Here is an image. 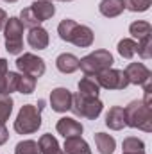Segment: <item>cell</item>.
<instances>
[{
    "label": "cell",
    "mask_w": 152,
    "mask_h": 154,
    "mask_svg": "<svg viewBox=\"0 0 152 154\" xmlns=\"http://www.w3.org/2000/svg\"><path fill=\"white\" fill-rule=\"evenodd\" d=\"M125 125L132 129H141L145 133L152 131V108H149L143 100H132L123 108Z\"/></svg>",
    "instance_id": "6da1fadb"
},
{
    "label": "cell",
    "mask_w": 152,
    "mask_h": 154,
    "mask_svg": "<svg viewBox=\"0 0 152 154\" xmlns=\"http://www.w3.org/2000/svg\"><path fill=\"white\" fill-rule=\"evenodd\" d=\"M41 109H43V100H39L38 106L23 104L20 108V111H18L16 120H14V131L18 134L36 133L41 127Z\"/></svg>",
    "instance_id": "7a4b0ae2"
},
{
    "label": "cell",
    "mask_w": 152,
    "mask_h": 154,
    "mask_svg": "<svg viewBox=\"0 0 152 154\" xmlns=\"http://www.w3.org/2000/svg\"><path fill=\"white\" fill-rule=\"evenodd\" d=\"M114 63L111 52L100 48V50H95L88 56H84L82 59H79V68L84 72V75H90V77H95L97 74L111 68Z\"/></svg>",
    "instance_id": "3957f363"
},
{
    "label": "cell",
    "mask_w": 152,
    "mask_h": 154,
    "mask_svg": "<svg viewBox=\"0 0 152 154\" xmlns=\"http://www.w3.org/2000/svg\"><path fill=\"white\" fill-rule=\"evenodd\" d=\"M23 23L20 22V18L11 16L7 18L5 25H4V41H5V50L9 54H22L23 50Z\"/></svg>",
    "instance_id": "277c9868"
},
{
    "label": "cell",
    "mask_w": 152,
    "mask_h": 154,
    "mask_svg": "<svg viewBox=\"0 0 152 154\" xmlns=\"http://www.w3.org/2000/svg\"><path fill=\"white\" fill-rule=\"evenodd\" d=\"M70 109L77 116H81V118L95 120V118H99V115L102 113L104 104H102V100L99 97H86V95L75 93L74 99H72V108Z\"/></svg>",
    "instance_id": "5b68a950"
},
{
    "label": "cell",
    "mask_w": 152,
    "mask_h": 154,
    "mask_svg": "<svg viewBox=\"0 0 152 154\" xmlns=\"http://www.w3.org/2000/svg\"><path fill=\"white\" fill-rule=\"evenodd\" d=\"M95 81L99 82L100 88H106V90H125L129 86V79L125 75V72L116 70V68H108L97 74Z\"/></svg>",
    "instance_id": "8992f818"
},
{
    "label": "cell",
    "mask_w": 152,
    "mask_h": 154,
    "mask_svg": "<svg viewBox=\"0 0 152 154\" xmlns=\"http://www.w3.org/2000/svg\"><path fill=\"white\" fill-rule=\"evenodd\" d=\"M16 68L20 74H27V75L32 77H41L45 74L47 66H45V61L38 57L36 54H31V52H23L22 56H18L16 59Z\"/></svg>",
    "instance_id": "52a82bcc"
},
{
    "label": "cell",
    "mask_w": 152,
    "mask_h": 154,
    "mask_svg": "<svg viewBox=\"0 0 152 154\" xmlns=\"http://www.w3.org/2000/svg\"><path fill=\"white\" fill-rule=\"evenodd\" d=\"M74 93L68 88H56L50 91V106L57 113H66L72 108Z\"/></svg>",
    "instance_id": "ba28073f"
},
{
    "label": "cell",
    "mask_w": 152,
    "mask_h": 154,
    "mask_svg": "<svg viewBox=\"0 0 152 154\" xmlns=\"http://www.w3.org/2000/svg\"><path fill=\"white\" fill-rule=\"evenodd\" d=\"M93 39H95V34L93 31L88 27V25H79L75 23L70 36L66 39V43H74L75 47H81V48H86V47H91L93 45Z\"/></svg>",
    "instance_id": "9c48e42d"
},
{
    "label": "cell",
    "mask_w": 152,
    "mask_h": 154,
    "mask_svg": "<svg viewBox=\"0 0 152 154\" xmlns=\"http://www.w3.org/2000/svg\"><path fill=\"white\" fill-rule=\"evenodd\" d=\"M123 72H125V75L129 79V84H140V86H143L147 81L152 79L150 70L143 63H129Z\"/></svg>",
    "instance_id": "30bf717a"
},
{
    "label": "cell",
    "mask_w": 152,
    "mask_h": 154,
    "mask_svg": "<svg viewBox=\"0 0 152 154\" xmlns=\"http://www.w3.org/2000/svg\"><path fill=\"white\" fill-rule=\"evenodd\" d=\"M56 131H57L61 136L70 138V136H81L82 131H84V127H82L81 122H77L75 118L63 116V118L57 120V124H56Z\"/></svg>",
    "instance_id": "8fae6325"
},
{
    "label": "cell",
    "mask_w": 152,
    "mask_h": 154,
    "mask_svg": "<svg viewBox=\"0 0 152 154\" xmlns=\"http://www.w3.org/2000/svg\"><path fill=\"white\" fill-rule=\"evenodd\" d=\"M29 7L32 9V13H34V16H36V20H38L39 23L50 20V18L56 14V5H54L50 0H36V2H32Z\"/></svg>",
    "instance_id": "7c38bea8"
},
{
    "label": "cell",
    "mask_w": 152,
    "mask_h": 154,
    "mask_svg": "<svg viewBox=\"0 0 152 154\" xmlns=\"http://www.w3.org/2000/svg\"><path fill=\"white\" fill-rule=\"evenodd\" d=\"M27 43L31 45V48H36V50H45L48 47V32L38 25V27H31L29 29V34H27Z\"/></svg>",
    "instance_id": "4fadbf2b"
},
{
    "label": "cell",
    "mask_w": 152,
    "mask_h": 154,
    "mask_svg": "<svg viewBox=\"0 0 152 154\" xmlns=\"http://www.w3.org/2000/svg\"><path fill=\"white\" fill-rule=\"evenodd\" d=\"M65 154H91V149L88 145V142L82 136H70L65 138Z\"/></svg>",
    "instance_id": "5bb4252c"
},
{
    "label": "cell",
    "mask_w": 152,
    "mask_h": 154,
    "mask_svg": "<svg viewBox=\"0 0 152 154\" xmlns=\"http://www.w3.org/2000/svg\"><path fill=\"white\" fill-rule=\"evenodd\" d=\"M56 66L61 74H74V72L79 70V57L70 54V52L59 54L57 59H56Z\"/></svg>",
    "instance_id": "9a60e30c"
},
{
    "label": "cell",
    "mask_w": 152,
    "mask_h": 154,
    "mask_svg": "<svg viewBox=\"0 0 152 154\" xmlns=\"http://www.w3.org/2000/svg\"><path fill=\"white\" fill-rule=\"evenodd\" d=\"M106 125L113 131H120L125 127V113L122 106H113L109 108L108 115H106Z\"/></svg>",
    "instance_id": "2e32d148"
},
{
    "label": "cell",
    "mask_w": 152,
    "mask_h": 154,
    "mask_svg": "<svg viewBox=\"0 0 152 154\" xmlns=\"http://www.w3.org/2000/svg\"><path fill=\"white\" fill-rule=\"evenodd\" d=\"M123 0H102L99 4V11L106 18H116L123 13Z\"/></svg>",
    "instance_id": "e0dca14e"
},
{
    "label": "cell",
    "mask_w": 152,
    "mask_h": 154,
    "mask_svg": "<svg viewBox=\"0 0 152 154\" xmlns=\"http://www.w3.org/2000/svg\"><path fill=\"white\" fill-rule=\"evenodd\" d=\"M95 138V145H97V151L100 154H113L116 149V142L111 134H106V133H95L93 134Z\"/></svg>",
    "instance_id": "ac0fdd59"
},
{
    "label": "cell",
    "mask_w": 152,
    "mask_h": 154,
    "mask_svg": "<svg viewBox=\"0 0 152 154\" xmlns=\"http://www.w3.org/2000/svg\"><path fill=\"white\" fill-rule=\"evenodd\" d=\"M38 145L41 154H65V151L59 147L56 136H52V134H41L38 140Z\"/></svg>",
    "instance_id": "d6986e66"
},
{
    "label": "cell",
    "mask_w": 152,
    "mask_h": 154,
    "mask_svg": "<svg viewBox=\"0 0 152 154\" xmlns=\"http://www.w3.org/2000/svg\"><path fill=\"white\" fill-rule=\"evenodd\" d=\"M77 88H79V93L81 95H86V97H99V91H100V86L95 81V77H90V75L82 77L79 81Z\"/></svg>",
    "instance_id": "ffe728a7"
},
{
    "label": "cell",
    "mask_w": 152,
    "mask_h": 154,
    "mask_svg": "<svg viewBox=\"0 0 152 154\" xmlns=\"http://www.w3.org/2000/svg\"><path fill=\"white\" fill-rule=\"evenodd\" d=\"M129 34L140 41V39H143V38H147V36L152 34V25L149 22L136 20V22H132V23L129 25Z\"/></svg>",
    "instance_id": "44dd1931"
},
{
    "label": "cell",
    "mask_w": 152,
    "mask_h": 154,
    "mask_svg": "<svg viewBox=\"0 0 152 154\" xmlns=\"http://www.w3.org/2000/svg\"><path fill=\"white\" fill-rule=\"evenodd\" d=\"M136 47H138V43H136V39H131V38H123L118 41V54L123 57V59H131L134 54H136Z\"/></svg>",
    "instance_id": "7402d4cb"
},
{
    "label": "cell",
    "mask_w": 152,
    "mask_h": 154,
    "mask_svg": "<svg viewBox=\"0 0 152 154\" xmlns=\"http://www.w3.org/2000/svg\"><path fill=\"white\" fill-rule=\"evenodd\" d=\"M36 82H38L36 77L27 75V74H20V82H18V90L16 91L23 93V95H31L34 91V88H36Z\"/></svg>",
    "instance_id": "603a6c76"
},
{
    "label": "cell",
    "mask_w": 152,
    "mask_h": 154,
    "mask_svg": "<svg viewBox=\"0 0 152 154\" xmlns=\"http://www.w3.org/2000/svg\"><path fill=\"white\" fill-rule=\"evenodd\" d=\"M14 154H41V151H39L38 142H34V140H22V142L16 143Z\"/></svg>",
    "instance_id": "cb8c5ba5"
},
{
    "label": "cell",
    "mask_w": 152,
    "mask_h": 154,
    "mask_svg": "<svg viewBox=\"0 0 152 154\" xmlns=\"http://www.w3.org/2000/svg\"><path fill=\"white\" fill-rule=\"evenodd\" d=\"M13 99L11 95H0V124H5L13 113Z\"/></svg>",
    "instance_id": "d4e9b609"
},
{
    "label": "cell",
    "mask_w": 152,
    "mask_h": 154,
    "mask_svg": "<svg viewBox=\"0 0 152 154\" xmlns=\"http://www.w3.org/2000/svg\"><path fill=\"white\" fill-rule=\"evenodd\" d=\"M122 149H123V152H141V151H145V143H143V140H140L136 136H129L122 142Z\"/></svg>",
    "instance_id": "484cf974"
},
{
    "label": "cell",
    "mask_w": 152,
    "mask_h": 154,
    "mask_svg": "<svg viewBox=\"0 0 152 154\" xmlns=\"http://www.w3.org/2000/svg\"><path fill=\"white\" fill-rule=\"evenodd\" d=\"M138 47H136V54L141 57V59H150L152 57V34L147 38L136 41Z\"/></svg>",
    "instance_id": "4316f807"
},
{
    "label": "cell",
    "mask_w": 152,
    "mask_h": 154,
    "mask_svg": "<svg viewBox=\"0 0 152 154\" xmlns=\"http://www.w3.org/2000/svg\"><path fill=\"white\" fill-rule=\"evenodd\" d=\"M152 5V0H123V7L132 13H143Z\"/></svg>",
    "instance_id": "83f0119b"
},
{
    "label": "cell",
    "mask_w": 152,
    "mask_h": 154,
    "mask_svg": "<svg viewBox=\"0 0 152 154\" xmlns=\"http://www.w3.org/2000/svg\"><path fill=\"white\" fill-rule=\"evenodd\" d=\"M18 82H20V74L18 72H7L5 84H4V95H11L13 91H16L18 90Z\"/></svg>",
    "instance_id": "f1b7e54d"
},
{
    "label": "cell",
    "mask_w": 152,
    "mask_h": 154,
    "mask_svg": "<svg viewBox=\"0 0 152 154\" xmlns=\"http://www.w3.org/2000/svg\"><path fill=\"white\" fill-rule=\"evenodd\" d=\"M20 22L23 23V27H38L41 25L38 20H36V16H34V13H32V9L31 7H25V9H22L20 11Z\"/></svg>",
    "instance_id": "f546056e"
},
{
    "label": "cell",
    "mask_w": 152,
    "mask_h": 154,
    "mask_svg": "<svg viewBox=\"0 0 152 154\" xmlns=\"http://www.w3.org/2000/svg\"><path fill=\"white\" fill-rule=\"evenodd\" d=\"M7 72H9V63H7V59L0 57V95H4V84H5Z\"/></svg>",
    "instance_id": "4dcf8cb0"
},
{
    "label": "cell",
    "mask_w": 152,
    "mask_h": 154,
    "mask_svg": "<svg viewBox=\"0 0 152 154\" xmlns=\"http://www.w3.org/2000/svg\"><path fill=\"white\" fill-rule=\"evenodd\" d=\"M9 140V131L5 127V124H0V145H4Z\"/></svg>",
    "instance_id": "1f68e13d"
},
{
    "label": "cell",
    "mask_w": 152,
    "mask_h": 154,
    "mask_svg": "<svg viewBox=\"0 0 152 154\" xmlns=\"http://www.w3.org/2000/svg\"><path fill=\"white\" fill-rule=\"evenodd\" d=\"M5 22H7V13L0 7V31H4V25H5Z\"/></svg>",
    "instance_id": "d6a6232c"
},
{
    "label": "cell",
    "mask_w": 152,
    "mask_h": 154,
    "mask_svg": "<svg viewBox=\"0 0 152 154\" xmlns=\"http://www.w3.org/2000/svg\"><path fill=\"white\" fill-rule=\"evenodd\" d=\"M122 154H145V151H141V152H122Z\"/></svg>",
    "instance_id": "836d02e7"
},
{
    "label": "cell",
    "mask_w": 152,
    "mask_h": 154,
    "mask_svg": "<svg viewBox=\"0 0 152 154\" xmlns=\"http://www.w3.org/2000/svg\"><path fill=\"white\" fill-rule=\"evenodd\" d=\"M4 2H9V4H13V2H16V0H4Z\"/></svg>",
    "instance_id": "e575fe53"
},
{
    "label": "cell",
    "mask_w": 152,
    "mask_h": 154,
    "mask_svg": "<svg viewBox=\"0 0 152 154\" xmlns=\"http://www.w3.org/2000/svg\"><path fill=\"white\" fill-rule=\"evenodd\" d=\"M50 2H54V0H50ZM61 2H72V0H61Z\"/></svg>",
    "instance_id": "d590c367"
}]
</instances>
